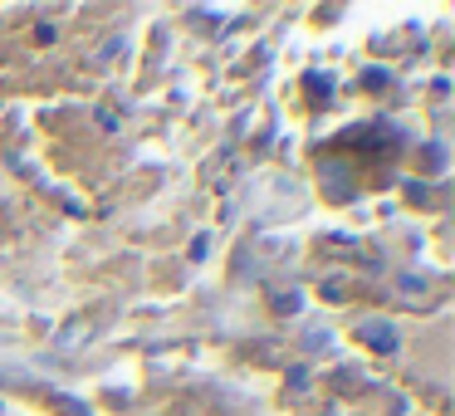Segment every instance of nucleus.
Masks as SVG:
<instances>
[{
    "label": "nucleus",
    "mask_w": 455,
    "mask_h": 416,
    "mask_svg": "<svg viewBox=\"0 0 455 416\" xmlns=\"http://www.w3.org/2000/svg\"><path fill=\"white\" fill-rule=\"evenodd\" d=\"M367 338L382 343V348H392V328H387V324H372V328H367Z\"/></svg>",
    "instance_id": "1"
}]
</instances>
